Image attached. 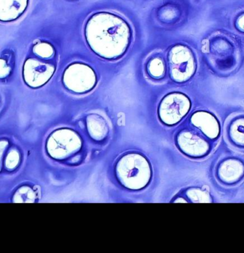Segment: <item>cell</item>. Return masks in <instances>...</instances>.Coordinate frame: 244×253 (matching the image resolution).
<instances>
[{
  "label": "cell",
  "mask_w": 244,
  "mask_h": 253,
  "mask_svg": "<svg viewBox=\"0 0 244 253\" xmlns=\"http://www.w3.org/2000/svg\"><path fill=\"white\" fill-rule=\"evenodd\" d=\"M128 22L120 16L98 12L87 20L85 36L90 49L103 59H119L127 52L132 40Z\"/></svg>",
  "instance_id": "cell-1"
},
{
  "label": "cell",
  "mask_w": 244,
  "mask_h": 253,
  "mask_svg": "<svg viewBox=\"0 0 244 253\" xmlns=\"http://www.w3.org/2000/svg\"><path fill=\"white\" fill-rule=\"evenodd\" d=\"M211 156L209 178L216 193L231 199L243 194L244 154L221 146Z\"/></svg>",
  "instance_id": "cell-2"
},
{
  "label": "cell",
  "mask_w": 244,
  "mask_h": 253,
  "mask_svg": "<svg viewBox=\"0 0 244 253\" xmlns=\"http://www.w3.org/2000/svg\"><path fill=\"white\" fill-rule=\"evenodd\" d=\"M116 175L123 187L131 191H140L149 184L152 169L146 156L131 152L123 155L118 160Z\"/></svg>",
  "instance_id": "cell-3"
},
{
  "label": "cell",
  "mask_w": 244,
  "mask_h": 253,
  "mask_svg": "<svg viewBox=\"0 0 244 253\" xmlns=\"http://www.w3.org/2000/svg\"><path fill=\"white\" fill-rule=\"evenodd\" d=\"M82 145V138L77 132L69 128H61L48 137L46 150L51 159L62 161L78 153Z\"/></svg>",
  "instance_id": "cell-4"
},
{
  "label": "cell",
  "mask_w": 244,
  "mask_h": 253,
  "mask_svg": "<svg viewBox=\"0 0 244 253\" xmlns=\"http://www.w3.org/2000/svg\"><path fill=\"white\" fill-rule=\"evenodd\" d=\"M176 143L182 154L194 160L211 157L217 148V145L194 130H181L176 138Z\"/></svg>",
  "instance_id": "cell-5"
},
{
  "label": "cell",
  "mask_w": 244,
  "mask_h": 253,
  "mask_svg": "<svg viewBox=\"0 0 244 253\" xmlns=\"http://www.w3.org/2000/svg\"><path fill=\"white\" fill-rule=\"evenodd\" d=\"M64 86L76 93L90 92L98 84L94 69L85 63L75 62L68 66L62 75Z\"/></svg>",
  "instance_id": "cell-6"
},
{
  "label": "cell",
  "mask_w": 244,
  "mask_h": 253,
  "mask_svg": "<svg viewBox=\"0 0 244 253\" xmlns=\"http://www.w3.org/2000/svg\"><path fill=\"white\" fill-rule=\"evenodd\" d=\"M192 108L190 98L182 92H171L161 100L158 116L161 123L172 126L183 120Z\"/></svg>",
  "instance_id": "cell-7"
},
{
  "label": "cell",
  "mask_w": 244,
  "mask_h": 253,
  "mask_svg": "<svg viewBox=\"0 0 244 253\" xmlns=\"http://www.w3.org/2000/svg\"><path fill=\"white\" fill-rule=\"evenodd\" d=\"M169 74L178 83L187 82L195 73V62L193 53L184 45L173 46L168 54Z\"/></svg>",
  "instance_id": "cell-8"
},
{
  "label": "cell",
  "mask_w": 244,
  "mask_h": 253,
  "mask_svg": "<svg viewBox=\"0 0 244 253\" xmlns=\"http://www.w3.org/2000/svg\"><path fill=\"white\" fill-rule=\"evenodd\" d=\"M56 67L53 64L41 62L35 58H29L22 68V77L27 86L38 88L45 86L54 75Z\"/></svg>",
  "instance_id": "cell-9"
},
{
  "label": "cell",
  "mask_w": 244,
  "mask_h": 253,
  "mask_svg": "<svg viewBox=\"0 0 244 253\" xmlns=\"http://www.w3.org/2000/svg\"><path fill=\"white\" fill-rule=\"evenodd\" d=\"M190 122L203 136L217 145L221 136V124L214 114L206 111H195L191 117Z\"/></svg>",
  "instance_id": "cell-10"
},
{
  "label": "cell",
  "mask_w": 244,
  "mask_h": 253,
  "mask_svg": "<svg viewBox=\"0 0 244 253\" xmlns=\"http://www.w3.org/2000/svg\"><path fill=\"white\" fill-rule=\"evenodd\" d=\"M30 0H0V22H11L26 12Z\"/></svg>",
  "instance_id": "cell-11"
},
{
  "label": "cell",
  "mask_w": 244,
  "mask_h": 253,
  "mask_svg": "<svg viewBox=\"0 0 244 253\" xmlns=\"http://www.w3.org/2000/svg\"><path fill=\"white\" fill-rule=\"evenodd\" d=\"M89 135L95 141H101L107 137L109 126L106 119L98 114H91L86 119Z\"/></svg>",
  "instance_id": "cell-12"
},
{
  "label": "cell",
  "mask_w": 244,
  "mask_h": 253,
  "mask_svg": "<svg viewBox=\"0 0 244 253\" xmlns=\"http://www.w3.org/2000/svg\"><path fill=\"white\" fill-rule=\"evenodd\" d=\"M227 141L232 149L244 154V117L234 119L227 130Z\"/></svg>",
  "instance_id": "cell-13"
},
{
  "label": "cell",
  "mask_w": 244,
  "mask_h": 253,
  "mask_svg": "<svg viewBox=\"0 0 244 253\" xmlns=\"http://www.w3.org/2000/svg\"><path fill=\"white\" fill-rule=\"evenodd\" d=\"M186 196L192 203L199 204V203L218 202L217 198L211 193V190L206 187H192L186 191Z\"/></svg>",
  "instance_id": "cell-14"
},
{
  "label": "cell",
  "mask_w": 244,
  "mask_h": 253,
  "mask_svg": "<svg viewBox=\"0 0 244 253\" xmlns=\"http://www.w3.org/2000/svg\"><path fill=\"white\" fill-rule=\"evenodd\" d=\"M147 72L153 79H160L164 75L166 66L161 58L153 57L147 64Z\"/></svg>",
  "instance_id": "cell-15"
},
{
  "label": "cell",
  "mask_w": 244,
  "mask_h": 253,
  "mask_svg": "<svg viewBox=\"0 0 244 253\" xmlns=\"http://www.w3.org/2000/svg\"><path fill=\"white\" fill-rule=\"evenodd\" d=\"M36 198V193L32 188L22 186L15 192L12 200L14 203H34Z\"/></svg>",
  "instance_id": "cell-16"
},
{
  "label": "cell",
  "mask_w": 244,
  "mask_h": 253,
  "mask_svg": "<svg viewBox=\"0 0 244 253\" xmlns=\"http://www.w3.org/2000/svg\"><path fill=\"white\" fill-rule=\"evenodd\" d=\"M33 52L42 59H49L54 56V49L49 43L40 42L34 46Z\"/></svg>",
  "instance_id": "cell-17"
},
{
  "label": "cell",
  "mask_w": 244,
  "mask_h": 253,
  "mask_svg": "<svg viewBox=\"0 0 244 253\" xmlns=\"http://www.w3.org/2000/svg\"><path fill=\"white\" fill-rule=\"evenodd\" d=\"M21 156L19 151L16 148H12L5 156L4 166L8 170H14L18 167L20 163Z\"/></svg>",
  "instance_id": "cell-18"
},
{
  "label": "cell",
  "mask_w": 244,
  "mask_h": 253,
  "mask_svg": "<svg viewBox=\"0 0 244 253\" xmlns=\"http://www.w3.org/2000/svg\"><path fill=\"white\" fill-rule=\"evenodd\" d=\"M11 73V67L5 59L0 58V80H4Z\"/></svg>",
  "instance_id": "cell-19"
},
{
  "label": "cell",
  "mask_w": 244,
  "mask_h": 253,
  "mask_svg": "<svg viewBox=\"0 0 244 253\" xmlns=\"http://www.w3.org/2000/svg\"><path fill=\"white\" fill-rule=\"evenodd\" d=\"M8 146H9V142H8L7 140H0V171H1V167H2V161L4 153L6 152Z\"/></svg>",
  "instance_id": "cell-20"
},
{
  "label": "cell",
  "mask_w": 244,
  "mask_h": 253,
  "mask_svg": "<svg viewBox=\"0 0 244 253\" xmlns=\"http://www.w3.org/2000/svg\"><path fill=\"white\" fill-rule=\"evenodd\" d=\"M237 24H238L239 28L244 31V14L238 19Z\"/></svg>",
  "instance_id": "cell-21"
}]
</instances>
